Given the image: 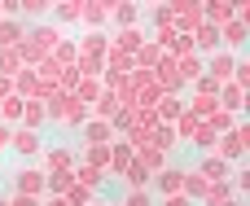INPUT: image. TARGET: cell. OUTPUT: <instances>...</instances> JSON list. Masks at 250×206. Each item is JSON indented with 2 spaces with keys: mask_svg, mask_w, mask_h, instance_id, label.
I'll return each mask as SVG.
<instances>
[{
  "mask_svg": "<svg viewBox=\"0 0 250 206\" xmlns=\"http://www.w3.org/2000/svg\"><path fill=\"white\" fill-rule=\"evenodd\" d=\"M224 171H229V167H224L220 158H207V176H211V180H224Z\"/></svg>",
  "mask_w": 250,
  "mask_h": 206,
  "instance_id": "6da1fadb",
  "label": "cell"
},
{
  "mask_svg": "<svg viewBox=\"0 0 250 206\" xmlns=\"http://www.w3.org/2000/svg\"><path fill=\"white\" fill-rule=\"evenodd\" d=\"M18 149L22 154H35V136H18Z\"/></svg>",
  "mask_w": 250,
  "mask_h": 206,
  "instance_id": "7a4b0ae2",
  "label": "cell"
},
{
  "mask_svg": "<svg viewBox=\"0 0 250 206\" xmlns=\"http://www.w3.org/2000/svg\"><path fill=\"white\" fill-rule=\"evenodd\" d=\"M167 206H189V202L185 198H167Z\"/></svg>",
  "mask_w": 250,
  "mask_h": 206,
  "instance_id": "3957f363",
  "label": "cell"
},
{
  "mask_svg": "<svg viewBox=\"0 0 250 206\" xmlns=\"http://www.w3.org/2000/svg\"><path fill=\"white\" fill-rule=\"evenodd\" d=\"M0 206H4V202H0Z\"/></svg>",
  "mask_w": 250,
  "mask_h": 206,
  "instance_id": "277c9868",
  "label": "cell"
}]
</instances>
